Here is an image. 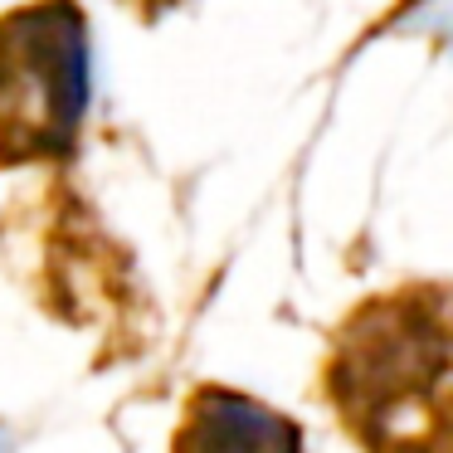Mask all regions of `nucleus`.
I'll return each mask as SVG.
<instances>
[{
    "label": "nucleus",
    "mask_w": 453,
    "mask_h": 453,
    "mask_svg": "<svg viewBox=\"0 0 453 453\" xmlns=\"http://www.w3.org/2000/svg\"><path fill=\"white\" fill-rule=\"evenodd\" d=\"M322 390L361 453H453V288L400 283L356 303Z\"/></svg>",
    "instance_id": "nucleus-1"
},
{
    "label": "nucleus",
    "mask_w": 453,
    "mask_h": 453,
    "mask_svg": "<svg viewBox=\"0 0 453 453\" xmlns=\"http://www.w3.org/2000/svg\"><path fill=\"white\" fill-rule=\"evenodd\" d=\"M171 453H307L293 414L234 385H196L186 395Z\"/></svg>",
    "instance_id": "nucleus-3"
},
{
    "label": "nucleus",
    "mask_w": 453,
    "mask_h": 453,
    "mask_svg": "<svg viewBox=\"0 0 453 453\" xmlns=\"http://www.w3.org/2000/svg\"><path fill=\"white\" fill-rule=\"evenodd\" d=\"M132 5H137L142 15H161L166 5H176V0H132Z\"/></svg>",
    "instance_id": "nucleus-4"
},
{
    "label": "nucleus",
    "mask_w": 453,
    "mask_h": 453,
    "mask_svg": "<svg viewBox=\"0 0 453 453\" xmlns=\"http://www.w3.org/2000/svg\"><path fill=\"white\" fill-rule=\"evenodd\" d=\"M93 103V40L79 0L0 15V171L64 166Z\"/></svg>",
    "instance_id": "nucleus-2"
}]
</instances>
